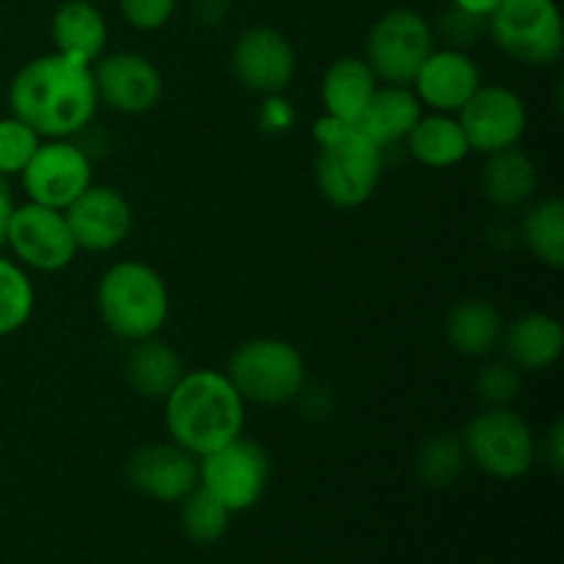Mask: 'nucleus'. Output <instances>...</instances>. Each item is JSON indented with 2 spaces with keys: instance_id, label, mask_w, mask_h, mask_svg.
I'll use <instances>...</instances> for the list:
<instances>
[{
  "instance_id": "obj_26",
  "label": "nucleus",
  "mask_w": 564,
  "mask_h": 564,
  "mask_svg": "<svg viewBox=\"0 0 564 564\" xmlns=\"http://www.w3.org/2000/svg\"><path fill=\"white\" fill-rule=\"evenodd\" d=\"M521 240L545 268H564V204L562 198H532L521 218Z\"/></svg>"
},
{
  "instance_id": "obj_11",
  "label": "nucleus",
  "mask_w": 564,
  "mask_h": 564,
  "mask_svg": "<svg viewBox=\"0 0 564 564\" xmlns=\"http://www.w3.org/2000/svg\"><path fill=\"white\" fill-rule=\"evenodd\" d=\"M6 248L17 264L36 273H58L66 270L77 257L75 237H72L66 215L61 209L42 204H14L9 220Z\"/></svg>"
},
{
  "instance_id": "obj_30",
  "label": "nucleus",
  "mask_w": 564,
  "mask_h": 564,
  "mask_svg": "<svg viewBox=\"0 0 564 564\" xmlns=\"http://www.w3.org/2000/svg\"><path fill=\"white\" fill-rule=\"evenodd\" d=\"M44 138L17 116L0 119V176H20Z\"/></svg>"
},
{
  "instance_id": "obj_1",
  "label": "nucleus",
  "mask_w": 564,
  "mask_h": 564,
  "mask_svg": "<svg viewBox=\"0 0 564 564\" xmlns=\"http://www.w3.org/2000/svg\"><path fill=\"white\" fill-rule=\"evenodd\" d=\"M11 116L42 138H75L94 121L99 108L91 66L47 53L25 61L9 83Z\"/></svg>"
},
{
  "instance_id": "obj_22",
  "label": "nucleus",
  "mask_w": 564,
  "mask_h": 564,
  "mask_svg": "<svg viewBox=\"0 0 564 564\" xmlns=\"http://www.w3.org/2000/svg\"><path fill=\"white\" fill-rule=\"evenodd\" d=\"M479 191L496 209L527 207L538 193V165L518 147L485 154Z\"/></svg>"
},
{
  "instance_id": "obj_31",
  "label": "nucleus",
  "mask_w": 564,
  "mask_h": 564,
  "mask_svg": "<svg viewBox=\"0 0 564 564\" xmlns=\"http://www.w3.org/2000/svg\"><path fill=\"white\" fill-rule=\"evenodd\" d=\"M521 372L510 361H490L474 378V394L485 408H512L521 397Z\"/></svg>"
},
{
  "instance_id": "obj_18",
  "label": "nucleus",
  "mask_w": 564,
  "mask_h": 564,
  "mask_svg": "<svg viewBox=\"0 0 564 564\" xmlns=\"http://www.w3.org/2000/svg\"><path fill=\"white\" fill-rule=\"evenodd\" d=\"M505 356L518 372H545L556 367L564 352L562 323L549 312H527L505 325Z\"/></svg>"
},
{
  "instance_id": "obj_12",
  "label": "nucleus",
  "mask_w": 564,
  "mask_h": 564,
  "mask_svg": "<svg viewBox=\"0 0 564 564\" xmlns=\"http://www.w3.org/2000/svg\"><path fill=\"white\" fill-rule=\"evenodd\" d=\"M471 152L494 154L523 141L529 127L527 99L510 86H479L474 97L457 110Z\"/></svg>"
},
{
  "instance_id": "obj_36",
  "label": "nucleus",
  "mask_w": 564,
  "mask_h": 564,
  "mask_svg": "<svg viewBox=\"0 0 564 564\" xmlns=\"http://www.w3.org/2000/svg\"><path fill=\"white\" fill-rule=\"evenodd\" d=\"M499 3L501 0H452V6H455V9L468 11V14H474V17H482V20H488V17L499 9Z\"/></svg>"
},
{
  "instance_id": "obj_19",
  "label": "nucleus",
  "mask_w": 564,
  "mask_h": 564,
  "mask_svg": "<svg viewBox=\"0 0 564 564\" xmlns=\"http://www.w3.org/2000/svg\"><path fill=\"white\" fill-rule=\"evenodd\" d=\"M380 80L361 55H341L325 69L319 80V102L328 119L358 124Z\"/></svg>"
},
{
  "instance_id": "obj_15",
  "label": "nucleus",
  "mask_w": 564,
  "mask_h": 564,
  "mask_svg": "<svg viewBox=\"0 0 564 564\" xmlns=\"http://www.w3.org/2000/svg\"><path fill=\"white\" fill-rule=\"evenodd\" d=\"M124 477L135 494L158 505H180L198 485V457L174 441H154L130 452Z\"/></svg>"
},
{
  "instance_id": "obj_13",
  "label": "nucleus",
  "mask_w": 564,
  "mask_h": 564,
  "mask_svg": "<svg viewBox=\"0 0 564 564\" xmlns=\"http://www.w3.org/2000/svg\"><path fill=\"white\" fill-rule=\"evenodd\" d=\"M231 72L251 94L279 97L295 80L297 53L290 39L275 28H248L231 47Z\"/></svg>"
},
{
  "instance_id": "obj_24",
  "label": "nucleus",
  "mask_w": 564,
  "mask_h": 564,
  "mask_svg": "<svg viewBox=\"0 0 564 564\" xmlns=\"http://www.w3.org/2000/svg\"><path fill=\"white\" fill-rule=\"evenodd\" d=\"M185 372L180 352L160 336L132 341L124 358L127 383L138 397H147V400H165Z\"/></svg>"
},
{
  "instance_id": "obj_2",
  "label": "nucleus",
  "mask_w": 564,
  "mask_h": 564,
  "mask_svg": "<svg viewBox=\"0 0 564 564\" xmlns=\"http://www.w3.org/2000/svg\"><path fill=\"white\" fill-rule=\"evenodd\" d=\"M165 430L171 441L191 455L204 457L218 446L240 438L246 427V405L226 372L218 369H191L169 391Z\"/></svg>"
},
{
  "instance_id": "obj_9",
  "label": "nucleus",
  "mask_w": 564,
  "mask_h": 564,
  "mask_svg": "<svg viewBox=\"0 0 564 564\" xmlns=\"http://www.w3.org/2000/svg\"><path fill=\"white\" fill-rule=\"evenodd\" d=\"M270 482V457L262 444L235 438L198 457V485L231 512H248L262 501Z\"/></svg>"
},
{
  "instance_id": "obj_6",
  "label": "nucleus",
  "mask_w": 564,
  "mask_h": 564,
  "mask_svg": "<svg viewBox=\"0 0 564 564\" xmlns=\"http://www.w3.org/2000/svg\"><path fill=\"white\" fill-rule=\"evenodd\" d=\"M468 463L485 477L516 482L538 463V435L516 408H482L460 433Z\"/></svg>"
},
{
  "instance_id": "obj_28",
  "label": "nucleus",
  "mask_w": 564,
  "mask_h": 564,
  "mask_svg": "<svg viewBox=\"0 0 564 564\" xmlns=\"http://www.w3.org/2000/svg\"><path fill=\"white\" fill-rule=\"evenodd\" d=\"M231 518H235V512L226 505H220L202 485H196L180 501V527L185 532V538L196 545L220 543L226 538V532H229Z\"/></svg>"
},
{
  "instance_id": "obj_23",
  "label": "nucleus",
  "mask_w": 564,
  "mask_h": 564,
  "mask_svg": "<svg viewBox=\"0 0 564 564\" xmlns=\"http://www.w3.org/2000/svg\"><path fill=\"white\" fill-rule=\"evenodd\" d=\"M422 116L424 105L419 102L416 91H413L411 86L380 83L378 91L369 99L358 127H361L380 149H389L394 147V143L405 141Z\"/></svg>"
},
{
  "instance_id": "obj_33",
  "label": "nucleus",
  "mask_w": 564,
  "mask_h": 564,
  "mask_svg": "<svg viewBox=\"0 0 564 564\" xmlns=\"http://www.w3.org/2000/svg\"><path fill=\"white\" fill-rule=\"evenodd\" d=\"M438 31H441V36L449 42L446 47L468 50L474 42H479V36H482V33H488V20H482V17H474V14H468V11H460V9H455V6H449V9L441 14Z\"/></svg>"
},
{
  "instance_id": "obj_5",
  "label": "nucleus",
  "mask_w": 564,
  "mask_h": 564,
  "mask_svg": "<svg viewBox=\"0 0 564 564\" xmlns=\"http://www.w3.org/2000/svg\"><path fill=\"white\" fill-rule=\"evenodd\" d=\"M226 378L246 402L262 408L290 405L306 389V361L292 341L257 336L231 352Z\"/></svg>"
},
{
  "instance_id": "obj_21",
  "label": "nucleus",
  "mask_w": 564,
  "mask_h": 564,
  "mask_svg": "<svg viewBox=\"0 0 564 564\" xmlns=\"http://www.w3.org/2000/svg\"><path fill=\"white\" fill-rule=\"evenodd\" d=\"M505 325V317L494 301L466 297V301L455 303L446 314V345L463 358H488L501 345Z\"/></svg>"
},
{
  "instance_id": "obj_16",
  "label": "nucleus",
  "mask_w": 564,
  "mask_h": 564,
  "mask_svg": "<svg viewBox=\"0 0 564 564\" xmlns=\"http://www.w3.org/2000/svg\"><path fill=\"white\" fill-rule=\"evenodd\" d=\"M77 251L108 253L132 231V207L124 193L110 185H91L64 209Z\"/></svg>"
},
{
  "instance_id": "obj_27",
  "label": "nucleus",
  "mask_w": 564,
  "mask_h": 564,
  "mask_svg": "<svg viewBox=\"0 0 564 564\" xmlns=\"http://www.w3.org/2000/svg\"><path fill=\"white\" fill-rule=\"evenodd\" d=\"M468 466L460 435L441 433L424 441L413 457V474L430 490H446L463 477Z\"/></svg>"
},
{
  "instance_id": "obj_35",
  "label": "nucleus",
  "mask_w": 564,
  "mask_h": 564,
  "mask_svg": "<svg viewBox=\"0 0 564 564\" xmlns=\"http://www.w3.org/2000/svg\"><path fill=\"white\" fill-rule=\"evenodd\" d=\"M14 213V198H11L9 180L0 176V251L6 248V235H9V220Z\"/></svg>"
},
{
  "instance_id": "obj_14",
  "label": "nucleus",
  "mask_w": 564,
  "mask_h": 564,
  "mask_svg": "<svg viewBox=\"0 0 564 564\" xmlns=\"http://www.w3.org/2000/svg\"><path fill=\"white\" fill-rule=\"evenodd\" d=\"M99 102L124 116H143L163 99V75L141 53H108L91 64Z\"/></svg>"
},
{
  "instance_id": "obj_20",
  "label": "nucleus",
  "mask_w": 564,
  "mask_h": 564,
  "mask_svg": "<svg viewBox=\"0 0 564 564\" xmlns=\"http://www.w3.org/2000/svg\"><path fill=\"white\" fill-rule=\"evenodd\" d=\"M55 53L91 66L108 47V20L91 0H66L50 22Z\"/></svg>"
},
{
  "instance_id": "obj_25",
  "label": "nucleus",
  "mask_w": 564,
  "mask_h": 564,
  "mask_svg": "<svg viewBox=\"0 0 564 564\" xmlns=\"http://www.w3.org/2000/svg\"><path fill=\"white\" fill-rule=\"evenodd\" d=\"M408 152L419 165L433 171L455 169L466 163L471 147L463 132L460 121L455 113H424L419 124L413 127L411 135L405 138Z\"/></svg>"
},
{
  "instance_id": "obj_3",
  "label": "nucleus",
  "mask_w": 564,
  "mask_h": 564,
  "mask_svg": "<svg viewBox=\"0 0 564 564\" xmlns=\"http://www.w3.org/2000/svg\"><path fill=\"white\" fill-rule=\"evenodd\" d=\"M314 180L325 202L339 209L364 207L380 185L386 149L358 124H341L328 116L314 124Z\"/></svg>"
},
{
  "instance_id": "obj_29",
  "label": "nucleus",
  "mask_w": 564,
  "mask_h": 564,
  "mask_svg": "<svg viewBox=\"0 0 564 564\" xmlns=\"http://www.w3.org/2000/svg\"><path fill=\"white\" fill-rule=\"evenodd\" d=\"M36 308V290L22 264L0 253V339L28 325Z\"/></svg>"
},
{
  "instance_id": "obj_10",
  "label": "nucleus",
  "mask_w": 564,
  "mask_h": 564,
  "mask_svg": "<svg viewBox=\"0 0 564 564\" xmlns=\"http://www.w3.org/2000/svg\"><path fill=\"white\" fill-rule=\"evenodd\" d=\"M28 202L64 213L94 185L91 154L72 138H44L20 174Z\"/></svg>"
},
{
  "instance_id": "obj_32",
  "label": "nucleus",
  "mask_w": 564,
  "mask_h": 564,
  "mask_svg": "<svg viewBox=\"0 0 564 564\" xmlns=\"http://www.w3.org/2000/svg\"><path fill=\"white\" fill-rule=\"evenodd\" d=\"M121 17L135 31H160L176 14V0H119Z\"/></svg>"
},
{
  "instance_id": "obj_34",
  "label": "nucleus",
  "mask_w": 564,
  "mask_h": 564,
  "mask_svg": "<svg viewBox=\"0 0 564 564\" xmlns=\"http://www.w3.org/2000/svg\"><path fill=\"white\" fill-rule=\"evenodd\" d=\"M538 457H543L545 466L554 474L564 471V424L554 422L549 433L543 435V444H538Z\"/></svg>"
},
{
  "instance_id": "obj_4",
  "label": "nucleus",
  "mask_w": 564,
  "mask_h": 564,
  "mask_svg": "<svg viewBox=\"0 0 564 564\" xmlns=\"http://www.w3.org/2000/svg\"><path fill=\"white\" fill-rule=\"evenodd\" d=\"M97 308L105 328L132 345L160 336L169 323L171 292L152 264L124 259L99 275Z\"/></svg>"
},
{
  "instance_id": "obj_7",
  "label": "nucleus",
  "mask_w": 564,
  "mask_h": 564,
  "mask_svg": "<svg viewBox=\"0 0 564 564\" xmlns=\"http://www.w3.org/2000/svg\"><path fill=\"white\" fill-rule=\"evenodd\" d=\"M488 36L516 64L549 69L564 53L562 11L556 0H501L488 17Z\"/></svg>"
},
{
  "instance_id": "obj_17",
  "label": "nucleus",
  "mask_w": 564,
  "mask_h": 564,
  "mask_svg": "<svg viewBox=\"0 0 564 564\" xmlns=\"http://www.w3.org/2000/svg\"><path fill=\"white\" fill-rule=\"evenodd\" d=\"M482 86V69L468 50L435 47L419 66L411 88L419 102L435 113H457Z\"/></svg>"
},
{
  "instance_id": "obj_8",
  "label": "nucleus",
  "mask_w": 564,
  "mask_h": 564,
  "mask_svg": "<svg viewBox=\"0 0 564 564\" xmlns=\"http://www.w3.org/2000/svg\"><path fill=\"white\" fill-rule=\"evenodd\" d=\"M435 50V31L413 9H389L375 20L367 36V64L375 77L391 86H411L419 66Z\"/></svg>"
}]
</instances>
